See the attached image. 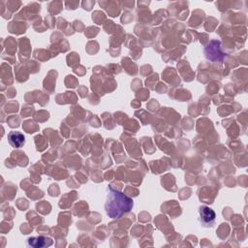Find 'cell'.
I'll list each match as a JSON object with an SVG mask.
<instances>
[{
  "label": "cell",
  "instance_id": "4",
  "mask_svg": "<svg viewBox=\"0 0 248 248\" xmlns=\"http://www.w3.org/2000/svg\"><path fill=\"white\" fill-rule=\"evenodd\" d=\"M8 141L14 148H20L25 143V138L20 132L12 131L8 134Z\"/></svg>",
  "mask_w": 248,
  "mask_h": 248
},
{
  "label": "cell",
  "instance_id": "5",
  "mask_svg": "<svg viewBox=\"0 0 248 248\" xmlns=\"http://www.w3.org/2000/svg\"><path fill=\"white\" fill-rule=\"evenodd\" d=\"M52 240L48 237L46 236H37V237H29L27 239V245L30 247H35V248H41V247H46L48 245H51Z\"/></svg>",
  "mask_w": 248,
  "mask_h": 248
},
{
  "label": "cell",
  "instance_id": "2",
  "mask_svg": "<svg viewBox=\"0 0 248 248\" xmlns=\"http://www.w3.org/2000/svg\"><path fill=\"white\" fill-rule=\"evenodd\" d=\"M205 57L211 61H222L226 53L221 50V42L212 40L204 48Z\"/></svg>",
  "mask_w": 248,
  "mask_h": 248
},
{
  "label": "cell",
  "instance_id": "1",
  "mask_svg": "<svg viewBox=\"0 0 248 248\" xmlns=\"http://www.w3.org/2000/svg\"><path fill=\"white\" fill-rule=\"evenodd\" d=\"M107 199L105 202V210L108 216L111 219H118L123 214L131 211L134 206L133 200L127 197L122 192L113 189L108 185Z\"/></svg>",
  "mask_w": 248,
  "mask_h": 248
},
{
  "label": "cell",
  "instance_id": "3",
  "mask_svg": "<svg viewBox=\"0 0 248 248\" xmlns=\"http://www.w3.org/2000/svg\"><path fill=\"white\" fill-rule=\"evenodd\" d=\"M216 218V214L213 209H211L208 206L205 205H201L199 207V221L200 223L205 227V228H210L214 225Z\"/></svg>",
  "mask_w": 248,
  "mask_h": 248
}]
</instances>
